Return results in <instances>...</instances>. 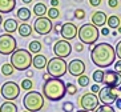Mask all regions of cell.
Wrapping results in <instances>:
<instances>
[{
	"label": "cell",
	"mask_w": 121,
	"mask_h": 112,
	"mask_svg": "<svg viewBox=\"0 0 121 112\" xmlns=\"http://www.w3.org/2000/svg\"><path fill=\"white\" fill-rule=\"evenodd\" d=\"M116 49L109 43H99L93 45L91 52V59L95 65L99 68H108L112 64H114L116 60Z\"/></svg>",
	"instance_id": "cell-1"
},
{
	"label": "cell",
	"mask_w": 121,
	"mask_h": 112,
	"mask_svg": "<svg viewBox=\"0 0 121 112\" xmlns=\"http://www.w3.org/2000/svg\"><path fill=\"white\" fill-rule=\"evenodd\" d=\"M43 95L49 101H60L67 95V84L60 77H49L43 84Z\"/></svg>",
	"instance_id": "cell-2"
},
{
	"label": "cell",
	"mask_w": 121,
	"mask_h": 112,
	"mask_svg": "<svg viewBox=\"0 0 121 112\" xmlns=\"http://www.w3.org/2000/svg\"><path fill=\"white\" fill-rule=\"evenodd\" d=\"M32 54L25 48H17L11 55V64L16 71H28L32 65Z\"/></svg>",
	"instance_id": "cell-3"
},
{
	"label": "cell",
	"mask_w": 121,
	"mask_h": 112,
	"mask_svg": "<svg viewBox=\"0 0 121 112\" xmlns=\"http://www.w3.org/2000/svg\"><path fill=\"white\" fill-rule=\"evenodd\" d=\"M45 100L44 95L37 92V91H29L23 98V105L24 108L29 112H39L44 108Z\"/></svg>",
	"instance_id": "cell-4"
},
{
	"label": "cell",
	"mask_w": 121,
	"mask_h": 112,
	"mask_svg": "<svg viewBox=\"0 0 121 112\" xmlns=\"http://www.w3.org/2000/svg\"><path fill=\"white\" fill-rule=\"evenodd\" d=\"M100 37V31L95 24L92 23H85L78 28V39L82 44L93 45Z\"/></svg>",
	"instance_id": "cell-5"
},
{
	"label": "cell",
	"mask_w": 121,
	"mask_h": 112,
	"mask_svg": "<svg viewBox=\"0 0 121 112\" xmlns=\"http://www.w3.org/2000/svg\"><path fill=\"white\" fill-rule=\"evenodd\" d=\"M68 71V64L64 59L61 58H55L49 59L48 60V64H47V73L51 76V77H63V76L67 73Z\"/></svg>",
	"instance_id": "cell-6"
},
{
	"label": "cell",
	"mask_w": 121,
	"mask_h": 112,
	"mask_svg": "<svg viewBox=\"0 0 121 112\" xmlns=\"http://www.w3.org/2000/svg\"><path fill=\"white\" fill-rule=\"evenodd\" d=\"M20 85H19L16 81H5V83L1 85L0 88V95L3 96V99L5 100H9V101H13L19 98V95H20Z\"/></svg>",
	"instance_id": "cell-7"
},
{
	"label": "cell",
	"mask_w": 121,
	"mask_h": 112,
	"mask_svg": "<svg viewBox=\"0 0 121 112\" xmlns=\"http://www.w3.org/2000/svg\"><path fill=\"white\" fill-rule=\"evenodd\" d=\"M17 49V41L11 33H1L0 35V54L12 55Z\"/></svg>",
	"instance_id": "cell-8"
},
{
	"label": "cell",
	"mask_w": 121,
	"mask_h": 112,
	"mask_svg": "<svg viewBox=\"0 0 121 112\" xmlns=\"http://www.w3.org/2000/svg\"><path fill=\"white\" fill-rule=\"evenodd\" d=\"M78 104H80L81 109L93 112L100 107L99 105L100 104V99H99V96H97L96 94H93V92H86V94H84L81 98H80Z\"/></svg>",
	"instance_id": "cell-9"
},
{
	"label": "cell",
	"mask_w": 121,
	"mask_h": 112,
	"mask_svg": "<svg viewBox=\"0 0 121 112\" xmlns=\"http://www.w3.org/2000/svg\"><path fill=\"white\" fill-rule=\"evenodd\" d=\"M120 98L118 95V91L113 87H103L99 92V99L103 104H107V105H112L113 103H116V100Z\"/></svg>",
	"instance_id": "cell-10"
},
{
	"label": "cell",
	"mask_w": 121,
	"mask_h": 112,
	"mask_svg": "<svg viewBox=\"0 0 121 112\" xmlns=\"http://www.w3.org/2000/svg\"><path fill=\"white\" fill-rule=\"evenodd\" d=\"M33 29H35L36 33H39L41 36H45L48 33L52 32L53 29V24H52V20L47 16H41V18H37L33 23Z\"/></svg>",
	"instance_id": "cell-11"
},
{
	"label": "cell",
	"mask_w": 121,
	"mask_h": 112,
	"mask_svg": "<svg viewBox=\"0 0 121 112\" xmlns=\"http://www.w3.org/2000/svg\"><path fill=\"white\" fill-rule=\"evenodd\" d=\"M71 52H72V45L69 44L68 40L61 39V40H57L53 44V54L57 58L65 59L71 55Z\"/></svg>",
	"instance_id": "cell-12"
},
{
	"label": "cell",
	"mask_w": 121,
	"mask_h": 112,
	"mask_svg": "<svg viewBox=\"0 0 121 112\" xmlns=\"http://www.w3.org/2000/svg\"><path fill=\"white\" fill-rule=\"evenodd\" d=\"M60 35H61V37H63L64 40H68V41H69V40H73L78 35L77 25H76L75 23H72V22L64 23L63 27H61Z\"/></svg>",
	"instance_id": "cell-13"
},
{
	"label": "cell",
	"mask_w": 121,
	"mask_h": 112,
	"mask_svg": "<svg viewBox=\"0 0 121 112\" xmlns=\"http://www.w3.org/2000/svg\"><path fill=\"white\" fill-rule=\"evenodd\" d=\"M121 83V75L118 72H116L114 69H108L104 73V84L108 87H118Z\"/></svg>",
	"instance_id": "cell-14"
},
{
	"label": "cell",
	"mask_w": 121,
	"mask_h": 112,
	"mask_svg": "<svg viewBox=\"0 0 121 112\" xmlns=\"http://www.w3.org/2000/svg\"><path fill=\"white\" fill-rule=\"evenodd\" d=\"M68 72L72 76H76V77L84 75V72H85V63L82 60H80V59H73L68 64Z\"/></svg>",
	"instance_id": "cell-15"
},
{
	"label": "cell",
	"mask_w": 121,
	"mask_h": 112,
	"mask_svg": "<svg viewBox=\"0 0 121 112\" xmlns=\"http://www.w3.org/2000/svg\"><path fill=\"white\" fill-rule=\"evenodd\" d=\"M91 20H92V24H95L99 28V27H104L108 22V16L105 12L103 11H95L91 16Z\"/></svg>",
	"instance_id": "cell-16"
},
{
	"label": "cell",
	"mask_w": 121,
	"mask_h": 112,
	"mask_svg": "<svg viewBox=\"0 0 121 112\" xmlns=\"http://www.w3.org/2000/svg\"><path fill=\"white\" fill-rule=\"evenodd\" d=\"M16 7V0H0V13H11Z\"/></svg>",
	"instance_id": "cell-17"
},
{
	"label": "cell",
	"mask_w": 121,
	"mask_h": 112,
	"mask_svg": "<svg viewBox=\"0 0 121 112\" xmlns=\"http://www.w3.org/2000/svg\"><path fill=\"white\" fill-rule=\"evenodd\" d=\"M47 64H48L47 56H44V55H41V54L33 56L32 65L35 67V69H44V68H47Z\"/></svg>",
	"instance_id": "cell-18"
},
{
	"label": "cell",
	"mask_w": 121,
	"mask_h": 112,
	"mask_svg": "<svg viewBox=\"0 0 121 112\" xmlns=\"http://www.w3.org/2000/svg\"><path fill=\"white\" fill-rule=\"evenodd\" d=\"M3 28H4V31H5V33H11L12 35L13 32H16L19 29V23H17V20L9 18V19H7V20H4Z\"/></svg>",
	"instance_id": "cell-19"
},
{
	"label": "cell",
	"mask_w": 121,
	"mask_h": 112,
	"mask_svg": "<svg viewBox=\"0 0 121 112\" xmlns=\"http://www.w3.org/2000/svg\"><path fill=\"white\" fill-rule=\"evenodd\" d=\"M108 28L109 29H118L121 27V19L120 16H117V15H110V16H108Z\"/></svg>",
	"instance_id": "cell-20"
},
{
	"label": "cell",
	"mask_w": 121,
	"mask_h": 112,
	"mask_svg": "<svg viewBox=\"0 0 121 112\" xmlns=\"http://www.w3.org/2000/svg\"><path fill=\"white\" fill-rule=\"evenodd\" d=\"M32 31H33V27L32 25H29L27 24V23H23V24L19 25V29H17V32L19 35L22 37H28L32 35Z\"/></svg>",
	"instance_id": "cell-21"
},
{
	"label": "cell",
	"mask_w": 121,
	"mask_h": 112,
	"mask_svg": "<svg viewBox=\"0 0 121 112\" xmlns=\"http://www.w3.org/2000/svg\"><path fill=\"white\" fill-rule=\"evenodd\" d=\"M0 112H19V109H17V105H16L15 101L7 100L0 105Z\"/></svg>",
	"instance_id": "cell-22"
},
{
	"label": "cell",
	"mask_w": 121,
	"mask_h": 112,
	"mask_svg": "<svg viewBox=\"0 0 121 112\" xmlns=\"http://www.w3.org/2000/svg\"><path fill=\"white\" fill-rule=\"evenodd\" d=\"M31 9H28L27 7H22V8H19L17 12H16V16H17L20 20H23V22H28L29 19H31Z\"/></svg>",
	"instance_id": "cell-23"
},
{
	"label": "cell",
	"mask_w": 121,
	"mask_h": 112,
	"mask_svg": "<svg viewBox=\"0 0 121 112\" xmlns=\"http://www.w3.org/2000/svg\"><path fill=\"white\" fill-rule=\"evenodd\" d=\"M48 9H47V5L44 3H36L33 5V13L37 16V18H41V16H45Z\"/></svg>",
	"instance_id": "cell-24"
},
{
	"label": "cell",
	"mask_w": 121,
	"mask_h": 112,
	"mask_svg": "<svg viewBox=\"0 0 121 112\" xmlns=\"http://www.w3.org/2000/svg\"><path fill=\"white\" fill-rule=\"evenodd\" d=\"M41 49H43V44H41V41H39V40H32L28 45V51L31 54L39 55L40 52H41Z\"/></svg>",
	"instance_id": "cell-25"
},
{
	"label": "cell",
	"mask_w": 121,
	"mask_h": 112,
	"mask_svg": "<svg viewBox=\"0 0 121 112\" xmlns=\"http://www.w3.org/2000/svg\"><path fill=\"white\" fill-rule=\"evenodd\" d=\"M0 71H1V75L3 76H12L16 69H15V67L11 64V63H4V64L1 65Z\"/></svg>",
	"instance_id": "cell-26"
},
{
	"label": "cell",
	"mask_w": 121,
	"mask_h": 112,
	"mask_svg": "<svg viewBox=\"0 0 121 112\" xmlns=\"http://www.w3.org/2000/svg\"><path fill=\"white\" fill-rule=\"evenodd\" d=\"M104 73H105V71H103V69H96V71L92 73L93 81H95L96 84L104 83Z\"/></svg>",
	"instance_id": "cell-27"
},
{
	"label": "cell",
	"mask_w": 121,
	"mask_h": 112,
	"mask_svg": "<svg viewBox=\"0 0 121 112\" xmlns=\"http://www.w3.org/2000/svg\"><path fill=\"white\" fill-rule=\"evenodd\" d=\"M47 15H48V18L51 20H57V19L60 18V11H59L57 7H51L48 9V12H47Z\"/></svg>",
	"instance_id": "cell-28"
},
{
	"label": "cell",
	"mask_w": 121,
	"mask_h": 112,
	"mask_svg": "<svg viewBox=\"0 0 121 112\" xmlns=\"http://www.w3.org/2000/svg\"><path fill=\"white\" fill-rule=\"evenodd\" d=\"M20 88L22 90H24V91H32V88H33V81L31 79H23L22 80V84H20Z\"/></svg>",
	"instance_id": "cell-29"
},
{
	"label": "cell",
	"mask_w": 121,
	"mask_h": 112,
	"mask_svg": "<svg viewBox=\"0 0 121 112\" xmlns=\"http://www.w3.org/2000/svg\"><path fill=\"white\" fill-rule=\"evenodd\" d=\"M77 83L80 87H88L89 85V76L86 75H81V76H78V79H77Z\"/></svg>",
	"instance_id": "cell-30"
},
{
	"label": "cell",
	"mask_w": 121,
	"mask_h": 112,
	"mask_svg": "<svg viewBox=\"0 0 121 112\" xmlns=\"http://www.w3.org/2000/svg\"><path fill=\"white\" fill-rule=\"evenodd\" d=\"M95 112H116V111H114V108L112 107V105L103 104V105H100V107H99V108H97Z\"/></svg>",
	"instance_id": "cell-31"
},
{
	"label": "cell",
	"mask_w": 121,
	"mask_h": 112,
	"mask_svg": "<svg viewBox=\"0 0 121 112\" xmlns=\"http://www.w3.org/2000/svg\"><path fill=\"white\" fill-rule=\"evenodd\" d=\"M75 18L77 19V20H82V19L85 18V11H84L82 8H77V9H75Z\"/></svg>",
	"instance_id": "cell-32"
},
{
	"label": "cell",
	"mask_w": 121,
	"mask_h": 112,
	"mask_svg": "<svg viewBox=\"0 0 121 112\" xmlns=\"http://www.w3.org/2000/svg\"><path fill=\"white\" fill-rule=\"evenodd\" d=\"M73 108H75V105L71 101H65L63 104V111L64 112H73Z\"/></svg>",
	"instance_id": "cell-33"
},
{
	"label": "cell",
	"mask_w": 121,
	"mask_h": 112,
	"mask_svg": "<svg viewBox=\"0 0 121 112\" xmlns=\"http://www.w3.org/2000/svg\"><path fill=\"white\" fill-rule=\"evenodd\" d=\"M67 92L69 95H76V92H77V87H76L75 84L68 83L67 84Z\"/></svg>",
	"instance_id": "cell-34"
},
{
	"label": "cell",
	"mask_w": 121,
	"mask_h": 112,
	"mask_svg": "<svg viewBox=\"0 0 121 112\" xmlns=\"http://www.w3.org/2000/svg\"><path fill=\"white\" fill-rule=\"evenodd\" d=\"M108 7L117 8L118 7V0H108Z\"/></svg>",
	"instance_id": "cell-35"
},
{
	"label": "cell",
	"mask_w": 121,
	"mask_h": 112,
	"mask_svg": "<svg viewBox=\"0 0 121 112\" xmlns=\"http://www.w3.org/2000/svg\"><path fill=\"white\" fill-rule=\"evenodd\" d=\"M114 49H116V55H117V58L121 59V40L117 43V45L114 47Z\"/></svg>",
	"instance_id": "cell-36"
},
{
	"label": "cell",
	"mask_w": 121,
	"mask_h": 112,
	"mask_svg": "<svg viewBox=\"0 0 121 112\" xmlns=\"http://www.w3.org/2000/svg\"><path fill=\"white\" fill-rule=\"evenodd\" d=\"M114 71L121 75V59H118L117 62L114 63Z\"/></svg>",
	"instance_id": "cell-37"
},
{
	"label": "cell",
	"mask_w": 121,
	"mask_h": 112,
	"mask_svg": "<svg viewBox=\"0 0 121 112\" xmlns=\"http://www.w3.org/2000/svg\"><path fill=\"white\" fill-rule=\"evenodd\" d=\"M100 90H101V88H100V85H99V84H96V83H95L92 87H91V91H92L93 94H99Z\"/></svg>",
	"instance_id": "cell-38"
},
{
	"label": "cell",
	"mask_w": 121,
	"mask_h": 112,
	"mask_svg": "<svg viewBox=\"0 0 121 112\" xmlns=\"http://www.w3.org/2000/svg\"><path fill=\"white\" fill-rule=\"evenodd\" d=\"M101 1L103 0H89V4L92 7H99V5H101Z\"/></svg>",
	"instance_id": "cell-39"
},
{
	"label": "cell",
	"mask_w": 121,
	"mask_h": 112,
	"mask_svg": "<svg viewBox=\"0 0 121 112\" xmlns=\"http://www.w3.org/2000/svg\"><path fill=\"white\" fill-rule=\"evenodd\" d=\"M61 27H63V24H61V23H56V24L53 25V31H55L56 33H60Z\"/></svg>",
	"instance_id": "cell-40"
},
{
	"label": "cell",
	"mask_w": 121,
	"mask_h": 112,
	"mask_svg": "<svg viewBox=\"0 0 121 112\" xmlns=\"http://www.w3.org/2000/svg\"><path fill=\"white\" fill-rule=\"evenodd\" d=\"M109 32H110V29L108 28V27H103V28H101V35H103V36H108V35H109Z\"/></svg>",
	"instance_id": "cell-41"
},
{
	"label": "cell",
	"mask_w": 121,
	"mask_h": 112,
	"mask_svg": "<svg viewBox=\"0 0 121 112\" xmlns=\"http://www.w3.org/2000/svg\"><path fill=\"white\" fill-rule=\"evenodd\" d=\"M75 49L77 51V52H81V51L84 49V45H82V43H76V45H75Z\"/></svg>",
	"instance_id": "cell-42"
},
{
	"label": "cell",
	"mask_w": 121,
	"mask_h": 112,
	"mask_svg": "<svg viewBox=\"0 0 121 112\" xmlns=\"http://www.w3.org/2000/svg\"><path fill=\"white\" fill-rule=\"evenodd\" d=\"M114 104H116V107H117L118 109H121V96L117 99V100H116V103H114Z\"/></svg>",
	"instance_id": "cell-43"
},
{
	"label": "cell",
	"mask_w": 121,
	"mask_h": 112,
	"mask_svg": "<svg viewBox=\"0 0 121 112\" xmlns=\"http://www.w3.org/2000/svg\"><path fill=\"white\" fill-rule=\"evenodd\" d=\"M51 5L52 7H57L59 5V0H51Z\"/></svg>",
	"instance_id": "cell-44"
},
{
	"label": "cell",
	"mask_w": 121,
	"mask_h": 112,
	"mask_svg": "<svg viewBox=\"0 0 121 112\" xmlns=\"http://www.w3.org/2000/svg\"><path fill=\"white\" fill-rule=\"evenodd\" d=\"M27 76H28V79H31V77L33 76V71H31V69H28V71H27Z\"/></svg>",
	"instance_id": "cell-45"
},
{
	"label": "cell",
	"mask_w": 121,
	"mask_h": 112,
	"mask_svg": "<svg viewBox=\"0 0 121 112\" xmlns=\"http://www.w3.org/2000/svg\"><path fill=\"white\" fill-rule=\"evenodd\" d=\"M22 1H23L24 4H31V3L33 1V0H22Z\"/></svg>",
	"instance_id": "cell-46"
},
{
	"label": "cell",
	"mask_w": 121,
	"mask_h": 112,
	"mask_svg": "<svg viewBox=\"0 0 121 112\" xmlns=\"http://www.w3.org/2000/svg\"><path fill=\"white\" fill-rule=\"evenodd\" d=\"M49 77H51V76L48 75V73H44V75H43V79H45V80H48Z\"/></svg>",
	"instance_id": "cell-47"
},
{
	"label": "cell",
	"mask_w": 121,
	"mask_h": 112,
	"mask_svg": "<svg viewBox=\"0 0 121 112\" xmlns=\"http://www.w3.org/2000/svg\"><path fill=\"white\" fill-rule=\"evenodd\" d=\"M117 91H118V95H120V96H121V84H120V85H118V87H117Z\"/></svg>",
	"instance_id": "cell-48"
},
{
	"label": "cell",
	"mask_w": 121,
	"mask_h": 112,
	"mask_svg": "<svg viewBox=\"0 0 121 112\" xmlns=\"http://www.w3.org/2000/svg\"><path fill=\"white\" fill-rule=\"evenodd\" d=\"M3 24V16H1V13H0V25Z\"/></svg>",
	"instance_id": "cell-49"
},
{
	"label": "cell",
	"mask_w": 121,
	"mask_h": 112,
	"mask_svg": "<svg viewBox=\"0 0 121 112\" xmlns=\"http://www.w3.org/2000/svg\"><path fill=\"white\" fill-rule=\"evenodd\" d=\"M76 112H89V111H85V109H78V111H76Z\"/></svg>",
	"instance_id": "cell-50"
},
{
	"label": "cell",
	"mask_w": 121,
	"mask_h": 112,
	"mask_svg": "<svg viewBox=\"0 0 121 112\" xmlns=\"http://www.w3.org/2000/svg\"><path fill=\"white\" fill-rule=\"evenodd\" d=\"M118 32H120V33H121V27H120V28H118Z\"/></svg>",
	"instance_id": "cell-51"
},
{
	"label": "cell",
	"mask_w": 121,
	"mask_h": 112,
	"mask_svg": "<svg viewBox=\"0 0 121 112\" xmlns=\"http://www.w3.org/2000/svg\"><path fill=\"white\" fill-rule=\"evenodd\" d=\"M23 112H29V111H27V109H24V111H23Z\"/></svg>",
	"instance_id": "cell-52"
}]
</instances>
